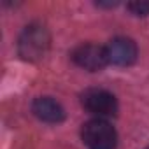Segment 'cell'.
I'll list each match as a JSON object with an SVG mask.
<instances>
[{
  "instance_id": "1",
  "label": "cell",
  "mask_w": 149,
  "mask_h": 149,
  "mask_svg": "<svg viewBox=\"0 0 149 149\" xmlns=\"http://www.w3.org/2000/svg\"><path fill=\"white\" fill-rule=\"evenodd\" d=\"M51 44L49 32L40 23H32L25 26L18 39V53L25 61H40Z\"/></svg>"
},
{
  "instance_id": "2",
  "label": "cell",
  "mask_w": 149,
  "mask_h": 149,
  "mask_svg": "<svg viewBox=\"0 0 149 149\" xmlns=\"http://www.w3.org/2000/svg\"><path fill=\"white\" fill-rule=\"evenodd\" d=\"M83 142L90 149H114L118 142L116 130L104 119H91L83 126Z\"/></svg>"
},
{
  "instance_id": "3",
  "label": "cell",
  "mask_w": 149,
  "mask_h": 149,
  "mask_svg": "<svg viewBox=\"0 0 149 149\" xmlns=\"http://www.w3.org/2000/svg\"><path fill=\"white\" fill-rule=\"evenodd\" d=\"M83 105L88 112L98 116V119L116 116V112H118L116 97L105 90H88L83 95Z\"/></svg>"
},
{
  "instance_id": "4",
  "label": "cell",
  "mask_w": 149,
  "mask_h": 149,
  "mask_svg": "<svg viewBox=\"0 0 149 149\" xmlns=\"http://www.w3.org/2000/svg\"><path fill=\"white\" fill-rule=\"evenodd\" d=\"M72 60L76 65L90 72L102 70L109 63L105 47H100L97 44H81L79 47L72 51Z\"/></svg>"
},
{
  "instance_id": "5",
  "label": "cell",
  "mask_w": 149,
  "mask_h": 149,
  "mask_svg": "<svg viewBox=\"0 0 149 149\" xmlns=\"http://www.w3.org/2000/svg\"><path fill=\"white\" fill-rule=\"evenodd\" d=\"M107 60L118 67H128L137 60V44L126 37H116L105 46Z\"/></svg>"
},
{
  "instance_id": "6",
  "label": "cell",
  "mask_w": 149,
  "mask_h": 149,
  "mask_svg": "<svg viewBox=\"0 0 149 149\" xmlns=\"http://www.w3.org/2000/svg\"><path fill=\"white\" fill-rule=\"evenodd\" d=\"M33 114L44 123H61L65 119V109L51 97H39L32 104Z\"/></svg>"
},
{
  "instance_id": "7",
  "label": "cell",
  "mask_w": 149,
  "mask_h": 149,
  "mask_svg": "<svg viewBox=\"0 0 149 149\" xmlns=\"http://www.w3.org/2000/svg\"><path fill=\"white\" fill-rule=\"evenodd\" d=\"M133 16H149V0H135L126 6Z\"/></svg>"
},
{
  "instance_id": "8",
  "label": "cell",
  "mask_w": 149,
  "mask_h": 149,
  "mask_svg": "<svg viewBox=\"0 0 149 149\" xmlns=\"http://www.w3.org/2000/svg\"><path fill=\"white\" fill-rule=\"evenodd\" d=\"M119 2H97L98 7H116Z\"/></svg>"
},
{
  "instance_id": "9",
  "label": "cell",
  "mask_w": 149,
  "mask_h": 149,
  "mask_svg": "<svg viewBox=\"0 0 149 149\" xmlns=\"http://www.w3.org/2000/svg\"><path fill=\"white\" fill-rule=\"evenodd\" d=\"M146 149H149V147H146Z\"/></svg>"
}]
</instances>
